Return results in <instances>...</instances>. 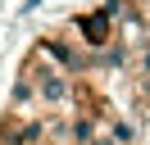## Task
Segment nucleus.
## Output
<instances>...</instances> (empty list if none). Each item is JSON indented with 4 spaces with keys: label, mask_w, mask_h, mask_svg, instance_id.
<instances>
[{
    "label": "nucleus",
    "mask_w": 150,
    "mask_h": 145,
    "mask_svg": "<svg viewBox=\"0 0 150 145\" xmlns=\"http://www.w3.org/2000/svg\"><path fill=\"white\" fill-rule=\"evenodd\" d=\"M32 77V91H37V100L46 109H68L77 100V86H73V77H68L64 68H55V63L46 59V54H37V59L28 63V68H23Z\"/></svg>",
    "instance_id": "f257e3e1"
},
{
    "label": "nucleus",
    "mask_w": 150,
    "mask_h": 145,
    "mask_svg": "<svg viewBox=\"0 0 150 145\" xmlns=\"http://www.w3.org/2000/svg\"><path fill=\"white\" fill-rule=\"evenodd\" d=\"M37 54H46L55 68H64V72H68V77H73V72H86V68H91V54H86L77 41H68V36H41Z\"/></svg>",
    "instance_id": "f03ea898"
},
{
    "label": "nucleus",
    "mask_w": 150,
    "mask_h": 145,
    "mask_svg": "<svg viewBox=\"0 0 150 145\" xmlns=\"http://www.w3.org/2000/svg\"><path fill=\"white\" fill-rule=\"evenodd\" d=\"M77 36H82V50H105V45H114V18L105 14V9H96V14H82L77 18Z\"/></svg>",
    "instance_id": "7ed1b4c3"
},
{
    "label": "nucleus",
    "mask_w": 150,
    "mask_h": 145,
    "mask_svg": "<svg viewBox=\"0 0 150 145\" xmlns=\"http://www.w3.org/2000/svg\"><path fill=\"white\" fill-rule=\"evenodd\" d=\"M109 141H114V145H137V122H127V118H109Z\"/></svg>",
    "instance_id": "20e7f679"
},
{
    "label": "nucleus",
    "mask_w": 150,
    "mask_h": 145,
    "mask_svg": "<svg viewBox=\"0 0 150 145\" xmlns=\"http://www.w3.org/2000/svg\"><path fill=\"white\" fill-rule=\"evenodd\" d=\"M137 72H141V77L150 82V41H146V45L137 50Z\"/></svg>",
    "instance_id": "39448f33"
},
{
    "label": "nucleus",
    "mask_w": 150,
    "mask_h": 145,
    "mask_svg": "<svg viewBox=\"0 0 150 145\" xmlns=\"http://www.w3.org/2000/svg\"><path fill=\"white\" fill-rule=\"evenodd\" d=\"M91 145H114V141H109V136H96V141H91Z\"/></svg>",
    "instance_id": "423d86ee"
},
{
    "label": "nucleus",
    "mask_w": 150,
    "mask_h": 145,
    "mask_svg": "<svg viewBox=\"0 0 150 145\" xmlns=\"http://www.w3.org/2000/svg\"><path fill=\"white\" fill-rule=\"evenodd\" d=\"M141 14H146V18H150V0H141Z\"/></svg>",
    "instance_id": "0eeeda50"
}]
</instances>
